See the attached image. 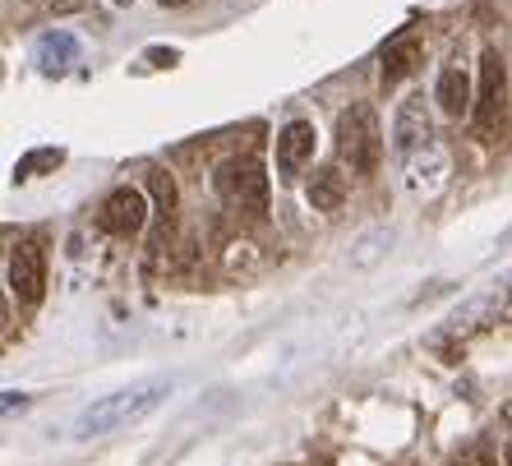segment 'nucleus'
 <instances>
[{
    "instance_id": "6ab92c4d",
    "label": "nucleus",
    "mask_w": 512,
    "mask_h": 466,
    "mask_svg": "<svg viewBox=\"0 0 512 466\" xmlns=\"http://www.w3.org/2000/svg\"><path fill=\"white\" fill-rule=\"evenodd\" d=\"M448 466H466V462H448Z\"/></svg>"
},
{
    "instance_id": "2eb2a0df",
    "label": "nucleus",
    "mask_w": 512,
    "mask_h": 466,
    "mask_svg": "<svg viewBox=\"0 0 512 466\" xmlns=\"http://www.w3.org/2000/svg\"><path fill=\"white\" fill-rule=\"evenodd\" d=\"M84 10V0H51V14L56 19H65V14H79Z\"/></svg>"
},
{
    "instance_id": "9b49d317",
    "label": "nucleus",
    "mask_w": 512,
    "mask_h": 466,
    "mask_svg": "<svg viewBox=\"0 0 512 466\" xmlns=\"http://www.w3.org/2000/svg\"><path fill=\"white\" fill-rule=\"evenodd\" d=\"M305 199H310V208H319V213H337V208L346 204V176L337 167L314 171L310 185H305Z\"/></svg>"
},
{
    "instance_id": "423d86ee",
    "label": "nucleus",
    "mask_w": 512,
    "mask_h": 466,
    "mask_svg": "<svg viewBox=\"0 0 512 466\" xmlns=\"http://www.w3.org/2000/svg\"><path fill=\"white\" fill-rule=\"evenodd\" d=\"M143 222H148V199L139 190H130V185L111 190L102 213H97V227L107 231V236H139Z\"/></svg>"
},
{
    "instance_id": "ddd939ff",
    "label": "nucleus",
    "mask_w": 512,
    "mask_h": 466,
    "mask_svg": "<svg viewBox=\"0 0 512 466\" xmlns=\"http://www.w3.org/2000/svg\"><path fill=\"white\" fill-rule=\"evenodd\" d=\"M60 162H65L60 148H33V153H24L14 162V180H33V176H42V171H56Z\"/></svg>"
},
{
    "instance_id": "39448f33",
    "label": "nucleus",
    "mask_w": 512,
    "mask_h": 466,
    "mask_svg": "<svg viewBox=\"0 0 512 466\" xmlns=\"http://www.w3.org/2000/svg\"><path fill=\"white\" fill-rule=\"evenodd\" d=\"M10 296H19L24 305L47 296V254L37 240H19L10 250Z\"/></svg>"
},
{
    "instance_id": "f3484780",
    "label": "nucleus",
    "mask_w": 512,
    "mask_h": 466,
    "mask_svg": "<svg viewBox=\"0 0 512 466\" xmlns=\"http://www.w3.org/2000/svg\"><path fill=\"white\" fill-rule=\"evenodd\" d=\"M162 5H167V10H180V5H190V0H162Z\"/></svg>"
},
{
    "instance_id": "7ed1b4c3",
    "label": "nucleus",
    "mask_w": 512,
    "mask_h": 466,
    "mask_svg": "<svg viewBox=\"0 0 512 466\" xmlns=\"http://www.w3.org/2000/svg\"><path fill=\"white\" fill-rule=\"evenodd\" d=\"M213 190L217 199L236 213H250V217H263L268 213V171H263L259 157H227L222 167L213 171Z\"/></svg>"
},
{
    "instance_id": "6e6552de",
    "label": "nucleus",
    "mask_w": 512,
    "mask_h": 466,
    "mask_svg": "<svg viewBox=\"0 0 512 466\" xmlns=\"http://www.w3.org/2000/svg\"><path fill=\"white\" fill-rule=\"evenodd\" d=\"M314 157V125L310 120H291L277 130V176L291 180Z\"/></svg>"
},
{
    "instance_id": "20e7f679",
    "label": "nucleus",
    "mask_w": 512,
    "mask_h": 466,
    "mask_svg": "<svg viewBox=\"0 0 512 466\" xmlns=\"http://www.w3.org/2000/svg\"><path fill=\"white\" fill-rule=\"evenodd\" d=\"M503 111H508V74H503L499 51H485L480 56V84H476V107H471V120H476V134H494L503 125Z\"/></svg>"
},
{
    "instance_id": "f257e3e1",
    "label": "nucleus",
    "mask_w": 512,
    "mask_h": 466,
    "mask_svg": "<svg viewBox=\"0 0 512 466\" xmlns=\"http://www.w3.org/2000/svg\"><path fill=\"white\" fill-rule=\"evenodd\" d=\"M171 383L162 379H148V383H130V388H120V393H107L88 402L79 416H74V439H102V434H116L125 425H139L143 416H153L162 402H167Z\"/></svg>"
},
{
    "instance_id": "f8f14e48",
    "label": "nucleus",
    "mask_w": 512,
    "mask_h": 466,
    "mask_svg": "<svg viewBox=\"0 0 512 466\" xmlns=\"http://www.w3.org/2000/svg\"><path fill=\"white\" fill-rule=\"evenodd\" d=\"M148 194H153V213L157 222H162V231L176 222V180H171V171L153 167L148 171Z\"/></svg>"
},
{
    "instance_id": "a211bd4d",
    "label": "nucleus",
    "mask_w": 512,
    "mask_h": 466,
    "mask_svg": "<svg viewBox=\"0 0 512 466\" xmlns=\"http://www.w3.org/2000/svg\"><path fill=\"white\" fill-rule=\"evenodd\" d=\"M111 5H134V0H111Z\"/></svg>"
},
{
    "instance_id": "0eeeda50",
    "label": "nucleus",
    "mask_w": 512,
    "mask_h": 466,
    "mask_svg": "<svg viewBox=\"0 0 512 466\" xmlns=\"http://www.w3.org/2000/svg\"><path fill=\"white\" fill-rule=\"evenodd\" d=\"M429 134H434V120H429L425 93L406 97L402 107H397V116H393V148L406 157V153H416V148H425Z\"/></svg>"
},
{
    "instance_id": "1a4fd4ad",
    "label": "nucleus",
    "mask_w": 512,
    "mask_h": 466,
    "mask_svg": "<svg viewBox=\"0 0 512 466\" xmlns=\"http://www.w3.org/2000/svg\"><path fill=\"white\" fill-rule=\"evenodd\" d=\"M420 60H425V47H420V37L411 33V28H402V33L383 47V88L402 84L406 74L420 70Z\"/></svg>"
},
{
    "instance_id": "4468645a",
    "label": "nucleus",
    "mask_w": 512,
    "mask_h": 466,
    "mask_svg": "<svg viewBox=\"0 0 512 466\" xmlns=\"http://www.w3.org/2000/svg\"><path fill=\"white\" fill-rule=\"evenodd\" d=\"M499 462L512 466V411H508V425L499 430Z\"/></svg>"
},
{
    "instance_id": "f03ea898",
    "label": "nucleus",
    "mask_w": 512,
    "mask_h": 466,
    "mask_svg": "<svg viewBox=\"0 0 512 466\" xmlns=\"http://www.w3.org/2000/svg\"><path fill=\"white\" fill-rule=\"evenodd\" d=\"M337 153H342V162L356 171V176H374V171H379L383 130H379L374 107L356 102V107H346L342 116H337Z\"/></svg>"
},
{
    "instance_id": "9d476101",
    "label": "nucleus",
    "mask_w": 512,
    "mask_h": 466,
    "mask_svg": "<svg viewBox=\"0 0 512 466\" xmlns=\"http://www.w3.org/2000/svg\"><path fill=\"white\" fill-rule=\"evenodd\" d=\"M434 97H439V107L448 111V116H466V111L476 107V88H471V79H466L457 65H448V70L439 74V88H434Z\"/></svg>"
},
{
    "instance_id": "dca6fc26",
    "label": "nucleus",
    "mask_w": 512,
    "mask_h": 466,
    "mask_svg": "<svg viewBox=\"0 0 512 466\" xmlns=\"http://www.w3.org/2000/svg\"><path fill=\"white\" fill-rule=\"evenodd\" d=\"M148 60H153V65H176V51H148Z\"/></svg>"
}]
</instances>
